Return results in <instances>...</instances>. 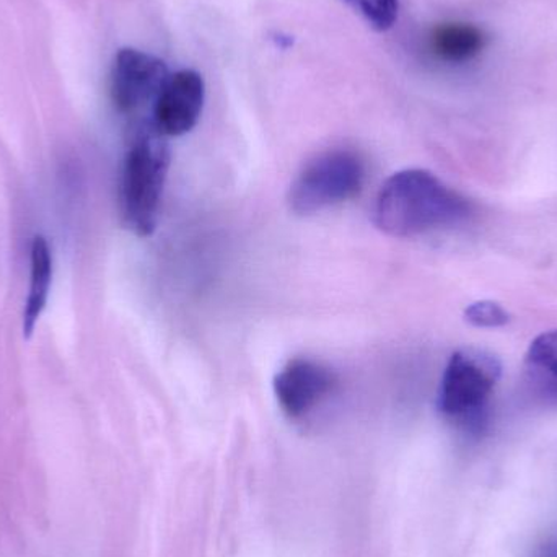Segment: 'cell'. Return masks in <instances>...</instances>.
<instances>
[{"label":"cell","mask_w":557,"mask_h":557,"mask_svg":"<svg viewBox=\"0 0 557 557\" xmlns=\"http://www.w3.org/2000/svg\"><path fill=\"white\" fill-rule=\"evenodd\" d=\"M473 215L470 199L428 170H403L383 183L373 222L383 234L416 238L465 224Z\"/></svg>","instance_id":"cell-1"},{"label":"cell","mask_w":557,"mask_h":557,"mask_svg":"<svg viewBox=\"0 0 557 557\" xmlns=\"http://www.w3.org/2000/svg\"><path fill=\"white\" fill-rule=\"evenodd\" d=\"M170 169L165 137L152 124L140 127L121 166V221L137 237H150L159 224L163 188Z\"/></svg>","instance_id":"cell-2"},{"label":"cell","mask_w":557,"mask_h":557,"mask_svg":"<svg viewBox=\"0 0 557 557\" xmlns=\"http://www.w3.org/2000/svg\"><path fill=\"white\" fill-rule=\"evenodd\" d=\"M503 376V363L490 350L467 347L448 360L438 388L437 408L467 429H481L487 403Z\"/></svg>","instance_id":"cell-3"},{"label":"cell","mask_w":557,"mask_h":557,"mask_svg":"<svg viewBox=\"0 0 557 557\" xmlns=\"http://www.w3.org/2000/svg\"><path fill=\"white\" fill-rule=\"evenodd\" d=\"M366 165L350 150H330L311 160L292 183L288 205L298 215H311L359 195Z\"/></svg>","instance_id":"cell-4"},{"label":"cell","mask_w":557,"mask_h":557,"mask_svg":"<svg viewBox=\"0 0 557 557\" xmlns=\"http://www.w3.org/2000/svg\"><path fill=\"white\" fill-rule=\"evenodd\" d=\"M170 77L162 59L139 49H120L111 67L110 94L120 113L134 116L152 108Z\"/></svg>","instance_id":"cell-5"},{"label":"cell","mask_w":557,"mask_h":557,"mask_svg":"<svg viewBox=\"0 0 557 557\" xmlns=\"http://www.w3.org/2000/svg\"><path fill=\"white\" fill-rule=\"evenodd\" d=\"M206 100L205 78L191 69L170 74L152 107V124L163 137L188 134L198 124Z\"/></svg>","instance_id":"cell-6"},{"label":"cell","mask_w":557,"mask_h":557,"mask_svg":"<svg viewBox=\"0 0 557 557\" xmlns=\"http://www.w3.org/2000/svg\"><path fill=\"white\" fill-rule=\"evenodd\" d=\"M336 385V376L323 363L294 359L274 379V393L282 411L292 419L313 411Z\"/></svg>","instance_id":"cell-7"},{"label":"cell","mask_w":557,"mask_h":557,"mask_svg":"<svg viewBox=\"0 0 557 557\" xmlns=\"http://www.w3.org/2000/svg\"><path fill=\"white\" fill-rule=\"evenodd\" d=\"M429 51L445 64H465L484 51L487 35L473 23L447 22L434 26L429 33Z\"/></svg>","instance_id":"cell-8"},{"label":"cell","mask_w":557,"mask_h":557,"mask_svg":"<svg viewBox=\"0 0 557 557\" xmlns=\"http://www.w3.org/2000/svg\"><path fill=\"white\" fill-rule=\"evenodd\" d=\"M52 284V255L48 240L36 235L29 248V287L23 310V336L32 337L46 305Z\"/></svg>","instance_id":"cell-9"},{"label":"cell","mask_w":557,"mask_h":557,"mask_svg":"<svg viewBox=\"0 0 557 557\" xmlns=\"http://www.w3.org/2000/svg\"><path fill=\"white\" fill-rule=\"evenodd\" d=\"M527 363L539 375L557 385V330L542 334L530 344Z\"/></svg>","instance_id":"cell-10"},{"label":"cell","mask_w":557,"mask_h":557,"mask_svg":"<svg viewBox=\"0 0 557 557\" xmlns=\"http://www.w3.org/2000/svg\"><path fill=\"white\" fill-rule=\"evenodd\" d=\"M373 29L386 32L398 20V0H346Z\"/></svg>","instance_id":"cell-11"},{"label":"cell","mask_w":557,"mask_h":557,"mask_svg":"<svg viewBox=\"0 0 557 557\" xmlns=\"http://www.w3.org/2000/svg\"><path fill=\"white\" fill-rule=\"evenodd\" d=\"M468 323L476 327H503L510 323V313L497 301L481 300L465 310Z\"/></svg>","instance_id":"cell-12"},{"label":"cell","mask_w":557,"mask_h":557,"mask_svg":"<svg viewBox=\"0 0 557 557\" xmlns=\"http://www.w3.org/2000/svg\"><path fill=\"white\" fill-rule=\"evenodd\" d=\"M536 557H557V542H549L543 545Z\"/></svg>","instance_id":"cell-13"}]
</instances>
